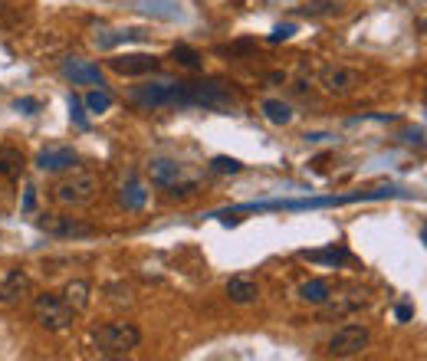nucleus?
Here are the masks:
<instances>
[{
  "label": "nucleus",
  "mask_w": 427,
  "mask_h": 361,
  "mask_svg": "<svg viewBox=\"0 0 427 361\" xmlns=\"http://www.w3.org/2000/svg\"><path fill=\"white\" fill-rule=\"evenodd\" d=\"M128 102L142 112L155 108H188V82L181 79H152L128 89Z\"/></svg>",
  "instance_id": "nucleus-1"
},
{
  "label": "nucleus",
  "mask_w": 427,
  "mask_h": 361,
  "mask_svg": "<svg viewBox=\"0 0 427 361\" xmlns=\"http://www.w3.org/2000/svg\"><path fill=\"white\" fill-rule=\"evenodd\" d=\"M188 108H207V112H234L240 108V96L227 82L198 79L188 82Z\"/></svg>",
  "instance_id": "nucleus-2"
},
{
  "label": "nucleus",
  "mask_w": 427,
  "mask_h": 361,
  "mask_svg": "<svg viewBox=\"0 0 427 361\" xmlns=\"http://www.w3.org/2000/svg\"><path fill=\"white\" fill-rule=\"evenodd\" d=\"M148 174L158 188H164L171 197H188L198 190V174L188 171V164L174 161V158H152L148 161Z\"/></svg>",
  "instance_id": "nucleus-3"
},
{
  "label": "nucleus",
  "mask_w": 427,
  "mask_h": 361,
  "mask_svg": "<svg viewBox=\"0 0 427 361\" xmlns=\"http://www.w3.org/2000/svg\"><path fill=\"white\" fill-rule=\"evenodd\" d=\"M92 342L102 355H128L142 345V332L135 322H106L92 332Z\"/></svg>",
  "instance_id": "nucleus-4"
},
{
  "label": "nucleus",
  "mask_w": 427,
  "mask_h": 361,
  "mask_svg": "<svg viewBox=\"0 0 427 361\" xmlns=\"http://www.w3.org/2000/svg\"><path fill=\"white\" fill-rule=\"evenodd\" d=\"M33 319L46 332H63L76 322V309L63 299V292H43L33 299Z\"/></svg>",
  "instance_id": "nucleus-5"
},
{
  "label": "nucleus",
  "mask_w": 427,
  "mask_h": 361,
  "mask_svg": "<svg viewBox=\"0 0 427 361\" xmlns=\"http://www.w3.org/2000/svg\"><path fill=\"white\" fill-rule=\"evenodd\" d=\"M99 194V174L92 171H82V168H73L69 178L59 180V188H56V197L63 200V204H73V207H86L92 204Z\"/></svg>",
  "instance_id": "nucleus-6"
},
{
  "label": "nucleus",
  "mask_w": 427,
  "mask_h": 361,
  "mask_svg": "<svg viewBox=\"0 0 427 361\" xmlns=\"http://www.w3.org/2000/svg\"><path fill=\"white\" fill-rule=\"evenodd\" d=\"M372 342V332L365 328V325H342L336 328V335L329 338V355L332 358H355V355H362Z\"/></svg>",
  "instance_id": "nucleus-7"
},
{
  "label": "nucleus",
  "mask_w": 427,
  "mask_h": 361,
  "mask_svg": "<svg viewBox=\"0 0 427 361\" xmlns=\"http://www.w3.org/2000/svg\"><path fill=\"white\" fill-rule=\"evenodd\" d=\"M319 86L329 92V96H352L358 86H362V72L348 69V66H322L319 69Z\"/></svg>",
  "instance_id": "nucleus-8"
},
{
  "label": "nucleus",
  "mask_w": 427,
  "mask_h": 361,
  "mask_svg": "<svg viewBox=\"0 0 427 361\" xmlns=\"http://www.w3.org/2000/svg\"><path fill=\"white\" fill-rule=\"evenodd\" d=\"M30 292H33V280L27 276V270L13 266V270L0 273V306H17Z\"/></svg>",
  "instance_id": "nucleus-9"
},
{
  "label": "nucleus",
  "mask_w": 427,
  "mask_h": 361,
  "mask_svg": "<svg viewBox=\"0 0 427 361\" xmlns=\"http://www.w3.org/2000/svg\"><path fill=\"white\" fill-rule=\"evenodd\" d=\"M40 230H46V234H53V236H73V240L96 234V227L92 224H86V220H79V217H63V214L40 217Z\"/></svg>",
  "instance_id": "nucleus-10"
},
{
  "label": "nucleus",
  "mask_w": 427,
  "mask_h": 361,
  "mask_svg": "<svg viewBox=\"0 0 427 361\" xmlns=\"http://www.w3.org/2000/svg\"><path fill=\"white\" fill-rule=\"evenodd\" d=\"M109 66L118 76H148V72L161 69V59L152 53H122V56H112Z\"/></svg>",
  "instance_id": "nucleus-11"
},
{
  "label": "nucleus",
  "mask_w": 427,
  "mask_h": 361,
  "mask_svg": "<svg viewBox=\"0 0 427 361\" xmlns=\"http://www.w3.org/2000/svg\"><path fill=\"white\" fill-rule=\"evenodd\" d=\"M79 164V154L69 144H46L37 154V168L40 171H69Z\"/></svg>",
  "instance_id": "nucleus-12"
},
{
  "label": "nucleus",
  "mask_w": 427,
  "mask_h": 361,
  "mask_svg": "<svg viewBox=\"0 0 427 361\" xmlns=\"http://www.w3.org/2000/svg\"><path fill=\"white\" fill-rule=\"evenodd\" d=\"M63 76L73 86H102L106 82V76H102V69L96 63H89V59H79V56H66L63 59Z\"/></svg>",
  "instance_id": "nucleus-13"
},
{
  "label": "nucleus",
  "mask_w": 427,
  "mask_h": 361,
  "mask_svg": "<svg viewBox=\"0 0 427 361\" xmlns=\"http://www.w3.org/2000/svg\"><path fill=\"white\" fill-rule=\"evenodd\" d=\"M227 299L237 302V306H250L260 299V282L254 276H246V273H237L227 280Z\"/></svg>",
  "instance_id": "nucleus-14"
},
{
  "label": "nucleus",
  "mask_w": 427,
  "mask_h": 361,
  "mask_svg": "<svg viewBox=\"0 0 427 361\" xmlns=\"http://www.w3.org/2000/svg\"><path fill=\"white\" fill-rule=\"evenodd\" d=\"M125 4L155 20H181V4L178 0H125Z\"/></svg>",
  "instance_id": "nucleus-15"
},
{
  "label": "nucleus",
  "mask_w": 427,
  "mask_h": 361,
  "mask_svg": "<svg viewBox=\"0 0 427 361\" xmlns=\"http://www.w3.org/2000/svg\"><path fill=\"white\" fill-rule=\"evenodd\" d=\"M302 260H309V263H319V266H346L348 263V250L342 243H329L326 250H302L300 253Z\"/></svg>",
  "instance_id": "nucleus-16"
},
{
  "label": "nucleus",
  "mask_w": 427,
  "mask_h": 361,
  "mask_svg": "<svg viewBox=\"0 0 427 361\" xmlns=\"http://www.w3.org/2000/svg\"><path fill=\"white\" fill-rule=\"evenodd\" d=\"M23 168H27L23 151L13 148V144H4V148H0V178H4V180H20Z\"/></svg>",
  "instance_id": "nucleus-17"
},
{
  "label": "nucleus",
  "mask_w": 427,
  "mask_h": 361,
  "mask_svg": "<svg viewBox=\"0 0 427 361\" xmlns=\"http://www.w3.org/2000/svg\"><path fill=\"white\" fill-rule=\"evenodd\" d=\"M145 30H135V27H128V30H99L96 33V46L99 50H115L118 43H132V40H145Z\"/></svg>",
  "instance_id": "nucleus-18"
},
{
  "label": "nucleus",
  "mask_w": 427,
  "mask_h": 361,
  "mask_svg": "<svg viewBox=\"0 0 427 361\" xmlns=\"http://www.w3.org/2000/svg\"><path fill=\"white\" fill-rule=\"evenodd\" d=\"M89 292H92V286L86 280H73L69 286L63 289V299L76 309V316H79V312H86V309H89Z\"/></svg>",
  "instance_id": "nucleus-19"
},
{
  "label": "nucleus",
  "mask_w": 427,
  "mask_h": 361,
  "mask_svg": "<svg viewBox=\"0 0 427 361\" xmlns=\"http://www.w3.org/2000/svg\"><path fill=\"white\" fill-rule=\"evenodd\" d=\"M300 299L302 302H312V306H322L332 299V286L326 280H306L300 286Z\"/></svg>",
  "instance_id": "nucleus-20"
},
{
  "label": "nucleus",
  "mask_w": 427,
  "mask_h": 361,
  "mask_svg": "<svg viewBox=\"0 0 427 361\" xmlns=\"http://www.w3.org/2000/svg\"><path fill=\"white\" fill-rule=\"evenodd\" d=\"M300 13H306V17H342L346 4L342 0H309L300 7Z\"/></svg>",
  "instance_id": "nucleus-21"
},
{
  "label": "nucleus",
  "mask_w": 427,
  "mask_h": 361,
  "mask_svg": "<svg viewBox=\"0 0 427 361\" xmlns=\"http://www.w3.org/2000/svg\"><path fill=\"white\" fill-rule=\"evenodd\" d=\"M145 200H148V190L142 188L135 178L122 188V207H125V210H142V207H145Z\"/></svg>",
  "instance_id": "nucleus-22"
},
{
  "label": "nucleus",
  "mask_w": 427,
  "mask_h": 361,
  "mask_svg": "<svg viewBox=\"0 0 427 361\" xmlns=\"http://www.w3.org/2000/svg\"><path fill=\"white\" fill-rule=\"evenodd\" d=\"M171 59L181 66V69H191V72H198L200 66H204V59H200L198 50H191V46H184V43H178L171 50Z\"/></svg>",
  "instance_id": "nucleus-23"
},
{
  "label": "nucleus",
  "mask_w": 427,
  "mask_h": 361,
  "mask_svg": "<svg viewBox=\"0 0 427 361\" xmlns=\"http://www.w3.org/2000/svg\"><path fill=\"white\" fill-rule=\"evenodd\" d=\"M263 115L270 118L273 125H290V122H292V108L286 105V102H280V99H266L263 102Z\"/></svg>",
  "instance_id": "nucleus-24"
},
{
  "label": "nucleus",
  "mask_w": 427,
  "mask_h": 361,
  "mask_svg": "<svg viewBox=\"0 0 427 361\" xmlns=\"http://www.w3.org/2000/svg\"><path fill=\"white\" fill-rule=\"evenodd\" d=\"M86 108L96 112V115H102V112H109V108H112V96L102 89V86H96V89L86 96Z\"/></svg>",
  "instance_id": "nucleus-25"
},
{
  "label": "nucleus",
  "mask_w": 427,
  "mask_h": 361,
  "mask_svg": "<svg viewBox=\"0 0 427 361\" xmlns=\"http://www.w3.org/2000/svg\"><path fill=\"white\" fill-rule=\"evenodd\" d=\"M220 56H254L256 53V40H237V43L217 46Z\"/></svg>",
  "instance_id": "nucleus-26"
},
{
  "label": "nucleus",
  "mask_w": 427,
  "mask_h": 361,
  "mask_svg": "<svg viewBox=\"0 0 427 361\" xmlns=\"http://www.w3.org/2000/svg\"><path fill=\"white\" fill-rule=\"evenodd\" d=\"M244 168V164L237 161V158H227V154H217L214 161H210V171H217V174H237Z\"/></svg>",
  "instance_id": "nucleus-27"
},
{
  "label": "nucleus",
  "mask_w": 427,
  "mask_h": 361,
  "mask_svg": "<svg viewBox=\"0 0 427 361\" xmlns=\"http://www.w3.org/2000/svg\"><path fill=\"white\" fill-rule=\"evenodd\" d=\"M69 115H73V122L79 128H89V118H86V112H82V102L76 99V96H69Z\"/></svg>",
  "instance_id": "nucleus-28"
},
{
  "label": "nucleus",
  "mask_w": 427,
  "mask_h": 361,
  "mask_svg": "<svg viewBox=\"0 0 427 361\" xmlns=\"http://www.w3.org/2000/svg\"><path fill=\"white\" fill-rule=\"evenodd\" d=\"M296 33V23H280V27L270 33V43H283V40H292Z\"/></svg>",
  "instance_id": "nucleus-29"
},
{
  "label": "nucleus",
  "mask_w": 427,
  "mask_h": 361,
  "mask_svg": "<svg viewBox=\"0 0 427 361\" xmlns=\"http://www.w3.org/2000/svg\"><path fill=\"white\" fill-rule=\"evenodd\" d=\"M109 296L115 302H132V286L128 282H115V286H109Z\"/></svg>",
  "instance_id": "nucleus-30"
},
{
  "label": "nucleus",
  "mask_w": 427,
  "mask_h": 361,
  "mask_svg": "<svg viewBox=\"0 0 427 361\" xmlns=\"http://www.w3.org/2000/svg\"><path fill=\"white\" fill-rule=\"evenodd\" d=\"M13 108L23 112V115H37L43 105H40V99H17V102H13Z\"/></svg>",
  "instance_id": "nucleus-31"
},
{
  "label": "nucleus",
  "mask_w": 427,
  "mask_h": 361,
  "mask_svg": "<svg viewBox=\"0 0 427 361\" xmlns=\"http://www.w3.org/2000/svg\"><path fill=\"white\" fill-rule=\"evenodd\" d=\"M33 207H37V188H27V190H23V210L30 214Z\"/></svg>",
  "instance_id": "nucleus-32"
},
{
  "label": "nucleus",
  "mask_w": 427,
  "mask_h": 361,
  "mask_svg": "<svg viewBox=\"0 0 427 361\" xmlns=\"http://www.w3.org/2000/svg\"><path fill=\"white\" fill-rule=\"evenodd\" d=\"M404 142H411V144H424V132H421V128H411L408 135H404Z\"/></svg>",
  "instance_id": "nucleus-33"
},
{
  "label": "nucleus",
  "mask_w": 427,
  "mask_h": 361,
  "mask_svg": "<svg viewBox=\"0 0 427 361\" xmlns=\"http://www.w3.org/2000/svg\"><path fill=\"white\" fill-rule=\"evenodd\" d=\"M411 316H414V309L411 306H398V322H408Z\"/></svg>",
  "instance_id": "nucleus-34"
},
{
  "label": "nucleus",
  "mask_w": 427,
  "mask_h": 361,
  "mask_svg": "<svg viewBox=\"0 0 427 361\" xmlns=\"http://www.w3.org/2000/svg\"><path fill=\"white\" fill-rule=\"evenodd\" d=\"M326 161H329V154H319V158H312V168H316V171H322V168H326Z\"/></svg>",
  "instance_id": "nucleus-35"
}]
</instances>
